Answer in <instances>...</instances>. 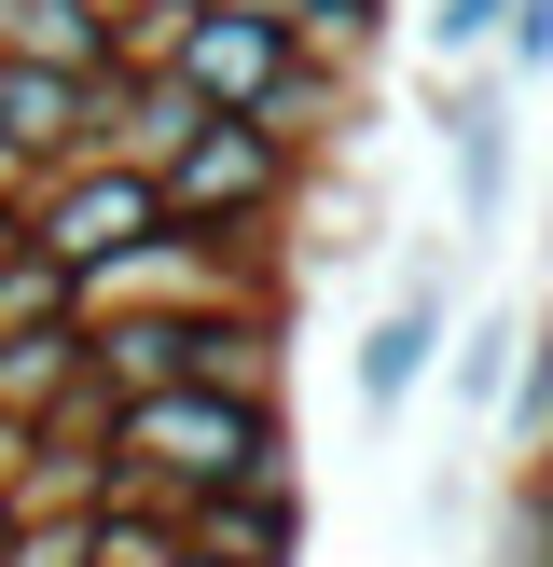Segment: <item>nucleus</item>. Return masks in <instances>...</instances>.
<instances>
[{"instance_id": "21", "label": "nucleus", "mask_w": 553, "mask_h": 567, "mask_svg": "<svg viewBox=\"0 0 553 567\" xmlns=\"http://www.w3.org/2000/svg\"><path fill=\"white\" fill-rule=\"evenodd\" d=\"M42 457V430H28V415H0V498H14V471Z\"/></svg>"}, {"instance_id": "19", "label": "nucleus", "mask_w": 553, "mask_h": 567, "mask_svg": "<svg viewBox=\"0 0 553 567\" xmlns=\"http://www.w3.org/2000/svg\"><path fill=\"white\" fill-rule=\"evenodd\" d=\"M498 70H512V83H553V0H512V28H498Z\"/></svg>"}, {"instance_id": "13", "label": "nucleus", "mask_w": 553, "mask_h": 567, "mask_svg": "<svg viewBox=\"0 0 553 567\" xmlns=\"http://www.w3.org/2000/svg\"><path fill=\"white\" fill-rule=\"evenodd\" d=\"M83 374H97L111 402L180 388V319H83Z\"/></svg>"}, {"instance_id": "2", "label": "nucleus", "mask_w": 553, "mask_h": 567, "mask_svg": "<svg viewBox=\"0 0 553 567\" xmlns=\"http://www.w3.org/2000/svg\"><path fill=\"white\" fill-rule=\"evenodd\" d=\"M304 194H319V153H291L276 125H236V111H208L166 153V221L180 236H276V221H304Z\"/></svg>"}, {"instance_id": "8", "label": "nucleus", "mask_w": 553, "mask_h": 567, "mask_svg": "<svg viewBox=\"0 0 553 567\" xmlns=\"http://www.w3.org/2000/svg\"><path fill=\"white\" fill-rule=\"evenodd\" d=\"M97 111H111V70H42V55H0V153H14V166H70V153H97Z\"/></svg>"}, {"instance_id": "18", "label": "nucleus", "mask_w": 553, "mask_h": 567, "mask_svg": "<svg viewBox=\"0 0 553 567\" xmlns=\"http://www.w3.org/2000/svg\"><path fill=\"white\" fill-rule=\"evenodd\" d=\"M194 540H180V513L166 498H111L97 513V567H180Z\"/></svg>"}, {"instance_id": "24", "label": "nucleus", "mask_w": 553, "mask_h": 567, "mask_svg": "<svg viewBox=\"0 0 553 567\" xmlns=\"http://www.w3.org/2000/svg\"><path fill=\"white\" fill-rule=\"evenodd\" d=\"M180 567H221V554H180Z\"/></svg>"}, {"instance_id": "17", "label": "nucleus", "mask_w": 553, "mask_h": 567, "mask_svg": "<svg viewBox=\"0 0 553 567\" xmlns=\"http://www.w3.org/2000/svg\"><path fill=\"white\" fill-rule=\"evenodd\" d=\"M498 28H512V0H429L415 14V70H498Z\"/></svg>"}, {"instance_id": "22", "label": "nucleus", "mask_w": 553, "mask_h": 567, "mask_svg": "<svg viewBox=\"0 0 553 567\" xmlns=\"http://www.w3.org/2000/svg\"><path fill=\"white\" fill-rule=\"evenodd\" d=\"M0 567H14V513H0Z\"/></svg>"}, {"instance_id": "6", "label": "nucleus", "mask_w": 553, "mask_h": 567, "mask_svg": "<svg viewBox=\"0 0 553 567\" xmlns=\"http://www.w3.org/2000/svg\"><path fill=\"white\" fill-rule=\"evenodd\" d=\"M166 70H180V83H194L208 111L263 125V111H276V83L304 70V42H291L276 14H236V0H194V14H180V55H166Z\"/></svg>"}, {"instance_id": "11", "label": "nucleus", "mask_w": 553, "mask_h": 567, "mask_svg": "<svg viewBox=\"0 0 553 567\" xmlns=\"http://www.w3.org/2000/svg\"><path fill=\"white\" fill-rule=\"evenodd\" d=\"M0 55H42V70H125V55H111V0H0Z\"/></svg>"}, {"instance_id": "3", "label": "nucleus", "mask_w": 553, "mask_h": 567, "mask_svg": "<svg viewBox=\"0 0 553 567\" xmlns=\"http://www.w3.org/2000/svg\"><path fill=\"white\" fill-rule=\"evenodd\" d=\"M429 138H442V208H457V264L512 236V194H525V83L512 70H429Z\"/></svg>"}, {"instance_id": "10", "label": "nucleus", "mask_w": 553, "mask_h": 567, "mask_svg": "<svg viewBox=\"0 0 553 567\" xmlns=\"http://www.w3.org/2000/svg\"><path fill=\"white\" fill-rule=\"evenodd\" d=\"M512 347H525V305H470L457 319V347H442V415H457V430H498Z\"/></svg>"}, {"instance_id": "20", "label": "nucleus", "mask_w": 553, "mask_h": 567, "mask_svg": "<svg viewBox=\"0 0 553 567\" xmlns=\"http://www.w3.org/2000/svg\"><path fill=\"white\" fill-rule=\"evenodd\" d=\"M14 567H97V513H55V526H14Z\"/></svg>"}, {"instance_id": "1", "label": "nucleus", "mask_w": 553, "mask_h": 567, "mask_svg": "<svg viewBox=\"0 0 553 567\" xmlns=\"http://www.w3.org/2000/svg\"><path fill=\"white\" fill-rule=\"evenodd\" d=\"M111 457H125V498L194 513V498H221V485L291 471V402H263V388H194L180 374V388H153V402H125Z\"/></svg>"}, {"instance_id": "9", "label": "nucleus", "mask_w": 553, "mask_h": 567, "mask_svg": "<svg viewBox=\"0 0 553 567\" xmlns=\"http://www.w3.org/2000/svg\"><path fill=\"white\" fill-rule=\"evenodd\" d=\"M180 374L291 402V305H208V319H180Z\"/></svg>"}, {"instance_id": "12", "label": "nucleus", "mask_w": 553, "mask_h": 567, "mask_svg": "<svg viewBox=\"0 0 553 567\" xmlns=\"http://www.w3.org/2000/svg\"><path fill=\"white\" fill-rule=\"evenodd\" d=\"M276 28H291L319 70L374 83V70H387V28H401V0H276Z\"/></svg>"}, {"instance_id": "23", "label": "nucleus", "mask_w": 553, "mask_h": 567, "mask_svg": "<svg viewBox=\"0 0 553 567\" xmlns=\"http://www.w3.org/2000/svg\"><path fill=\"white\" fill-rule=\"evenodd\" d=\"M236 14H276V0H236Z\"/></svg>"}, {"instance_id": "14", "label": "nucleus", "mask_w": 553, "mask_h": 567, "mask_svg": "<svg viewBox=\"0 0 553 567\" xmlns=\"http://www.w3.org/2000/svg\"><path fill=\"white\" fill-rule=\"evenodd\" d=\"M70 388H83V319H70V332H0V415L42 430Z\"/></svg>"}, {"instance_id": "16", "label": "nucleus", "mask_w": 553, "mask_h": 567, "mask_svg": "<svg viewBox=\"0 0 553 567\" xmlns=\"http://www.w3.org/2000/svg\"><path fill=\"white\" fill-rule=\"evenodd\" d=\"M498 443H512V457H553V319H525V347H512V388H498Z\"/></svg>"}, {"instance_id": "5", "label": "nucleus", "mask_w": 553, "mask_h": 567, "mask_svg": "<svg viewBox=\"0 0 553 567\" xmlns=\"http://www.w3.org/2000/svg\"><path fill=\"white\" fill-rule=\"evenodd\" d=\"M138 236H166V181H153V166H125V153L42 166V194H28V249H55L70 277H97V264H125Z\"/></svg>"}, {"instance_id": "15", "label": "nucleus", "mask_w": 553, "mask_h": 567, "mask_svg": "<svg viewBox=\"0 0 553 567\" xmlns=\"http://www.w3.org/2000/svg\"><path fill=\"white\" fill-rule=\"evenodd\" d=\"M70 319H83V277L14 236V249H0V332H70Z\"/></svg>"}, {"instance_id": "4", "label": "nucleus", "mask_w": 553, "mask_h": 567, "mask_svg": "<svg viewBox=\"0 0 553 567\" xmlns=\"http://www.w3.org/2000/svg\"><path fill=\"white\" fill-rule=\"evenodd\" d=\"M457 319H470V305H457V249H415V264L387 277V305L359 319V347H346V402H359V430H374V443H387V430H401V415L442 388V347H457Z\"/></svg>"}, {"instance_id": "7", "label": "nucleus", "mask_w": 553, "mask_h": 567, "mask_svg": "<svg viewBox=\"0 0 553 567\" xmlns=\"http://www.w3.org/2000/svg\"><path fill=\"white\" fill-rule=\"evenodd\" d=\"M180 540L221 554V567H304V554H319V485H304V471L221 485V498H194V513H180Z\"/></svg>"}]
</instances>
